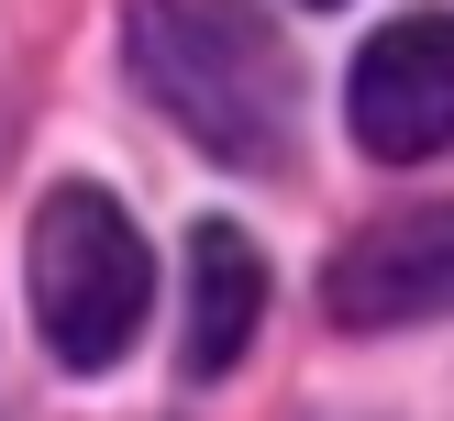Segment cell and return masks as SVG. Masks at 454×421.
I'll return each instance as SVG.
<instances>
[{
    "instance_id": "cell-1",
    "label": "cell",
    "mask_w": 454,
    "mask_h": 421,
    "mask_svg": "<svg viewBox=\"0 0 454 421\" xmlns=\"http://www.w3.org/2000/svg\"><path fill=\"white\" fill-rule=\"evenodd\" d=\"M145 100L222 167H278L300 133V56L255 0H122Z\"/></svg>"
},
{
    "instance_id": "cell-2",
    "label": "cell",
    "mask_w": 454,
    "mask_h": 421,
    "mask_svg": "<svg viewBox=\"0 0 454 421\" xmlns=\"http://www.w3.org/2000/svg\"><path fill=\"white\" fill-rule=\"evenodd\" d=\"M34 332L56 366L100 377L133 355V332H145V300H155V255L145 233H133V211L111 189H89V177H56L34 211Z\"/></svg>"
},
{
    "instance_id": "cell-3",
    "label": "cell",
    "mask_w": 454,
    "mask_h": 421,
    "mask_svg": "<svg viewBox=\"0 0 454 421\" xmlns=\"http://www.w3.org/2000/svg\"><path fill=\"white\" fill-rule=\"evenodd\" d=\"M344 122L377 167H433L454 144V12H399L344 78Z\"/></svg>"
},
{
    "instance_id": "cell-4",
    "label": "cell",
    "mask_w": 454,
    "mask_h": 421,
    "mask_svg": "<svg viewBox=\"0 0 454 421\" xmlns=\"http://www.w3.org/2000/svg\"><path fill=\"white\" fill-rule=\"evenodd\" d=\"M322 310L344 332L443 322V310H454V199H411V211L366 222V233L322 266Z\"/></svg>"
},
{
    "instance_id": "cell-5",
    "label": "cell",
    "mask_w": 454,
    "mask_h": 421,
    "mask_svg": "<svg viewBox=\"0 0 454 421\" xmlns=\"http://www.w3.org/2000/svg\"><path fill=\"white\" fill-rule=\"evenodd\" d=\"M266 322V255L233 222H200L189 233V377H222Z\"/></svg>"
}]
</instances>
